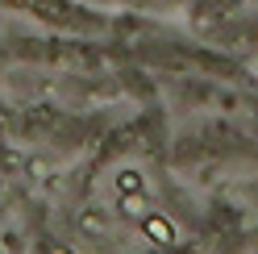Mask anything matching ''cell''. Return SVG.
Wrapping results in <instances>:
<instances>
[{"mask_svg": "<svg viewBox=\"0 0 258 254\" xmlns=\"http://www.w3.org/2000/svg\"><path fill=\"white\" fill-rule=\"evenodd\" d=\"M117 187H121V192H142V175H138V171H121V175H117Z\"/></svg>", "mask_w": 258, "mask_h": 254, "instance_id": "cell-2", "label": "cell"}, {"mask_svg": "<svg viewBox=\"0 0 258 254\" xmlns=\"http://www.w3.org/2000/svg\"><path fill=\"white\" fill-rule=\"evenodd\" d=\"M142 229H146V237H150L154 246H175V242H179V229H175V221H171V217L150 213L146 221H142Z\"/></svg>", "mask_w": 258, "mask_h": 254, "instance_id": "cell-1", "label": "cell"}]
</instances>
